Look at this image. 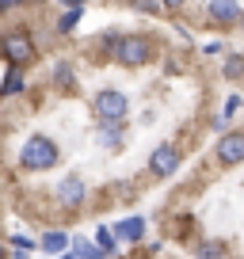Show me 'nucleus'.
I'll list each match as a JSON object with an SVG mask.
<instances>
[{"label":"nucleus","instance_id":"obj_1","mask_svg":"<svg viewBox=\"0 0 244 259\" xmlns=\"http://www.w3.org/2000/svg\"><path fill=\"white\" fill-rule=\"evenodd\" d=\"M61 160H65V153H61V141L50 138V134H27L23 145H19V153H16V168L27 171V176L54 171Z\"/></svg>","mask_w":244,"mask_h":259},{"label":"nucleus","instance_id":"obj_2","mask_svg":"<svg viewBox=\"0 0 244 259\" xmlns=\"http://www.w3.org/2000/svg\"><path fill=\"white\" fill-rule=\"evenodd\" d=\"M114 65L122 69H145V65L156 61V38L145 31H130V34H118V46L111 54Z\"/></svg>","mask_w":244,"mask_h":259},{"label":"nucleus","instance_id":"obj_3","mask_svg":"<svg viewBox=\"0 0 244 259\" xmlns=\"http://www.w3.org/2000/svg\"><path fill=\"white\" fill-rule=\"evenodd\" d=\"M54 206L61 213H69V218H76V213L88 206V179L80 176V171H69V176H61L54 183Z\"/></svg>","mask_w":244,"mask_h":259},{"label":"nucleus","instance_id":"obj_4","mask_svg":"<svg viewBox=\"0 0 244 259\" xmlns=\"http://www.w3.org/2000/svg\"><path fill=\"white\" fill-rule=\"evenodd\" d=\"M4 34V61L12 69H31L38 61V46L31 38V27H12V31H0Z\"/></svg>","mask_w":244,"mask_h":259},{"label":"nucleus","instance_id":"obj_5","mask_svg":"<svg viewBox=\"0 0 244 259\" xmlns=\"http://www.w3.org/2000/svg\"><path fill=\"white\" fill-rule=\"evenodd\" d=\"M92 114H96V122H126L130 118V99H126V92L122 88H111V84H103V88L92 96Z\"/></svg>","mask_w":244,"mask_h":259},{"label":"nucleus","instance_id":"obj_6","mask_svg":"<svg viewBox=\"0 0 244 259\" xmlns=\"http://www.w3.org/2000/svg\"><path fill=\"white\" fill-rule=\"evenodd\" d=\"M179 168H183V145H179V141H160L145 160V176L156 179V183L172 179Z\"/></svg>","mask_w":244,"mask_h":259},{"label":"nucleus","instance_id":"obj_7","mask_svg":"<svg viewBox=\"0 0 244 259\" xmlns=\"http://www.w3.org/2000/svg\"><path fill=\"white\" fill-rule=\"evenodd\" d=\"M214 164L218 168H240L244 164V130H229L214 145Z\"/></svg>","mask_w":244,"mask_h":259},{"label":"nucleus","instance_id":"obj_8","mask_svg":"<svg viewBox=\"0 0 244 259\" xmlns=\"http://www.w3.org/2000/svg\"><path fill=\"white\" fill-rule=\"evenodd\" d=\"M126 134H130V122H96V130H92V138H96V145L103 149V153H122L126 149Z\"/></svg>","mask_w":244,"mask_h":259},{"label":"nucleus","instance_id":"obj_9","mask_svg":"<svg viewBox=\"0 0 244 259\" xmlns=\"http://www.w3.org/2000/svg\"><path fill=\"white\" fill-rule=\"evenodd\" d=\"M50 88L57 96H76V61L73 57H57L50 65Z\"/></svg>","mask_w":244,"mask_h":259},{"label":"nucleus","instance_id":"obj_10","mask_svg":"<svg viewBox=\"0 0 244 259\" xmlns=\"http://www.w3.org/2000/svg\"><path fill=\"white\" fill-rule=\"evenodd\" d=\"M244 12V0H206V19L214 27H236Z\"/></svg>","mask_w":244,"mask_h":259},{"label":"nucleus","instance_id":"obj_11","mask_svg":"<svg viewBox=\"0 0 244 259\" xmlns=\"http://www.w3.org/2000/svg\"><path fill=\"white\" fill-rule=\"evenodd\" d=\"M111 233L118 236V244H145V233H149V221L141 218V213H130V218H122V221H114L111 225Z\"/></svg>","mask_w":244,"mask_h":259},{"label":"nucleus","instance_id":"obj_12","mask_svg":"<svg viewBox=\"0 0 244 259\" xmlns=\"http://www.w3.org/2000/svg\"><path fill=\"white\" fill-rule=\"evenodd\" d=\"M69 244H73V236L65 233V229H42V236H38V251H46V259L50 255H65L69 251Z\"/></svg>","mask_w":244,"mask_h":259},{"label":"nucleus","instance_id":"obj_13","mask_svg":"<svg viewBox=\"0 0 244 259\" xmlns=\"http://www.w3.org/2000/svg\"><path fill=\"white\" fill-rule=\"evenodd\" d=\"M191 255L195 259H233L225 240H195L191 244Z\"/></svg>","mask_w":244,"mask_h":259},{"label":"nucleus","instance_id":"obj_14","mask_svg":"<svg viewBox=\"0 0 244 259\" xmlns=\"http://www.w3.org/2000/svg\"><path fill=\"white\" fill-rule=\"evenodd\" d=\"M23 92H27L23 69H12L8 65V73H4V80H0V99H16V96H23Z\"/></svg>","mask_w":244,"mask_h":259},{"label":"nucleus","instance_id":"obj_15","mask_svg":"<svg viewBox=\"0 0 244 259\" xmlns=\"http://www.w3.org/2000/svg\"><path fill=\"white\" fill-rule=\"evenodd\" d=\"M92 244H96V248L103 251L107 259H118V236L111 233V225H96V236H92Z\"/></svg>","mask_w":244,"mask_h":259},{"label":"nucleus","instance_id":"obj_16","mask_svg":"<svg viewBox=\"0 0 244 259\" xmlns=\"http://www.w3.org/2000/svg\"><path fill=\"white\" fill-rule=\"evenodd\" d=\"M114 46H118V31H103L96 42H92V54H96V61H111Z\"/></svg>","mask_w":244,"mask_h":259},{"label":"nucleus","instance_id":"obj_17","mask_svg":"<svg viewBox=\"0 0 244 259\" xmlns=\"http://www.w3.org/2000/svg\"><path fill=\"white\" fill-rule=\"evenodd\" d=\"M69 255H73V259H107L103 251H99L96 244L88 240V236H73V244H69Z\"/></svg>","mask_w":244,"mask_h":259},{"label":"nucleus","instance_id":"obj_18","mask_svg":"<svg viewBox=\"0 0 244 259\" xmlns=\"http://www.w3.org/2000/svg\"><path fill=\"white\" fill-rule=\"evenodd\" d=\"M221 76L233 84L244 80V54H225V61H221Z\"/></svg>","mask_w":244,"mask_h":259},{"label":"nucleus","instance_id":"obj_19","mask_svg":"<svg viewBox=\"0 0 244 259\" xmlns=\"http://www.w3.org/2000/svg\"><path fill=\"white\" fill-rule=\"evenodd\" d=\"M4 244H8V251H23V255L38 251V240H31L27 233H8V236H4Z\"/></svg>","mask_w":244,"mask_h":259},{"label":"nucleus","instance_id":"obj_20","mask_svg":"<svg viewBox=\"0 0 244 259\" xmlns=\"http://www.w3.org/2000/svg\"><path fill=\"white\" fill-rule=\"evenodd\" d=\"M80 16H84V8H73V12H61V19H57V34H76V27H80Z\"/></svg>","mask_w":244,"mask_h":259},{"label":"nucleus","instance_id":"obj_21","mask_svg":"<svg viewBox=\"0 0 244 259\" xmlns=\"http://www.w3.org/2000/svg\"><path fill=\"white\" fill-rule=\"evenodd\" d=\"M195 236V213H179L176 218V240H191Z\"/></svg>","mask_w":244,"mask_h":259},{"label":"nucleus","instance_id":"obj_22","mask_svg":"<svg viewBox=\"0 0 244 259\" xmlns=\"http://www.w3.org/2000/svg\"><path fill=\"white\" fill-rule=\"evenodd\" d=\"M134 12H141V16H164V8H160V0H126Z\"/></svg>","mask_w":244,"mask_h":259},{"label":"nucleus","instance_id":"obj_23","mask_svg":"<svg viewBox=\"0 0 244 259\" xmlns=\"http://www.w3.org/2000/svg\"><path fill=\"white\" fill-rule=\"evenodd\" d=\"M236 111H240V96H229L225 103H221V118L233 122V114H236Z\"/></svg>","mask_w":244,"mask_h":259},{"label":"nucleus","instance_id":"obj_24","mask_svg":"<svg viewBox=\"0 0 244 259\" xmlns=\"http://www.w3.org/2000/svg\"><path fill=\"white\" fill-rule=\"evenodd\" d=\"M160 8L168 12V16H176V12H183V8H187V0H160Z\"/></svg>","mask_w":244,"mask_h":259},{"label":"nucleus","instance_id":"obj_25","mask_svg":"<svg viewBox=\"0 0 244 259\" xmlns=\"http://www.w3.org/2000/svg\"><path fill=\"white\" fill-rule=\"evenodd\" d=\"M27 0H0V16H8V12H16V8H23Z\"/></svg>","mask_w":244,"mask_h":259},{"label":"nucleus","instance_id":"obj_26","mask_svg":"<svg viewBox=\"0 0 244 259\" xmlns=\"http://www.w3.org/2000/svg\"><path fill=\"white\" fill-rule=\"evenodd\" d=\"M0 259H8V244H4V236H0Z\"/></svg>","mask_w":244,"mask_h":259},{"label":"nucleus","instance_id":"obj_27","mask_svg":"<svg viewBox=\"0 0 244 259\" xmlns=\"http://www.w3.org/2000/svg\"><path fill=\"white\" fill-rule=\"evenodd\" d=\"M8 259H31V255H23V251H8Z\"/></svg>","mask_w":244,"mask_h":259},{"label":"nucleus","instance_id":"obj_28","mask_svg":"<svg viewBox=\"0 0 244 259\" xmlns=\"http://www.w3.org/2000/svg\"><path fill=\"white\" fill-rule=\"evenodd\" d=\"M50 259H73V255H69V251H65V255H50Z\"/></svg>","mask_w":244,"mask_h":259},{"label":"nucleus","instance_id":"obj_29","mask_svg":"<svg viewBox=\"0 0 244 259\" xmlns=\"http://www.w3.org/2000/svg\"><path fill=\"white\" fill-rule=\"evenodd\" d=\"M0 57H4V34H0Z\"/></svg>","mask_w":244,"mask_h":259},{"label":"nucleus","instance_id":"obj_30","mask_svg":"<svg viewBox=\"0 0 244 259\" xmlns=\"http://www.w3.org/2000/svg\"><path fill=\"white\" fill-rule=\"evenodd\" d=\"M240 27H244V12H240Z\"/></svg>","mask_w":244,"mask_h":259}]
</instances>
